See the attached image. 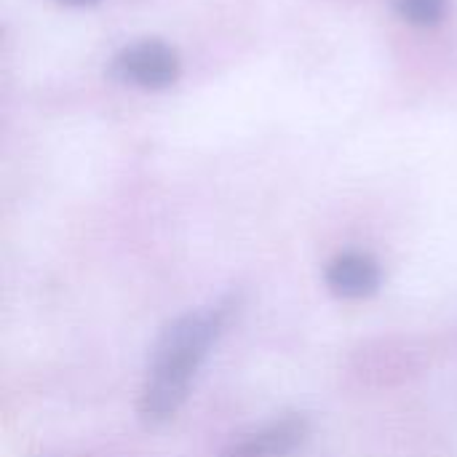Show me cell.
Masks as SVG:
<instances>
[{
  "instance_id": "7a4b0ae2",
  "label": "cell",
  "mask_w": 457,
  "mask_h": 457,
  "mask_svg": "<svg viewBox=\"0 0 457 457\" xmlns=\"http://www.w3.org/2000/svg\"><path fill=\"white\" fill-rule=\"evenodd\" d=\"M308 436H311L308 415L289 412L278 420H270L254 431L241 434L220 453V457H289L305 445Z\"/></svg>"
},
{
  "instance_id": "8992f818",
  "label": "cell",
  "mask_w": 457,
  "mask_h": 457,
  "mask_svg": "<svg viewBox=\"0 0 457 457\" xmlns=\"http://www.w3.org/2000/svg\"><path fill=\"white\" fill-rule=\"evenodd\" d=\"M59 3H67V5H86V3H94V0H59Z\"/></svg>"
},
{
  "instance_id": "5b68a950",
  "label": "cell",
  "mask_w": 457,
  "mask_h": 457,
  "mask_svg": "<svg viewBox=\"0 0 457 457\" xmlns=\"http://www.w3.org/2000/svg\"><path fill=\"white\" fill-rule=\"evenodd\" d=\"M394 5L402 19H407L410 24H418V27H431V24L442 21V16L447 11V0H394Z\"/></svg>"
},
{
  "instance_id": "6da1fadb",
  "label": "cell",
  "mask_w": 457,
  "mask_h": 457,
  "mask_svg": "<svg viewBox=\"0 0 457 457\" xmlns=\"http://www.w3.org/2000/svg\"><path fill=\"white\" fill-rule=\"evenodd\" d=\"M236 311L238 297L225 295L209 305L177 316L163 327L150 351L137 404L139 418L147 426H161L182 410L201 367L228 332Z\"/></svg>"
},
{
  "instance_id": "277c9868",
  "label": "cell",
  "mask_w": 457,
  "mask_h": 457,
  "mask_svg": "<svg viewBox=\"0 0 457 457\" xmlns=\"http://www.w3.org/2000/svg\"><path fill=\"white\" fill-rule=\"evenodd\" d=\"M324 284L340 300H367L380 292L383 270L380 262L367 252H343L329 260Z\"/></svg>"
},
{
  "instance_id": "3957f363",
  "label": "cell",
  "mask_w": 457,
  "mask_h": 457,
  "mask_svg": "<svg viewBox=\"0 0 457 457\" xmlns=\"http://www.w3.org/2000/svg\"><path fill=\"white\" fill-rule=\"evenodd\" d=\"M115 75L139 88H166L179 78V56L161 40H139L118 54Z\"/></svg>"
}]
</instances>
